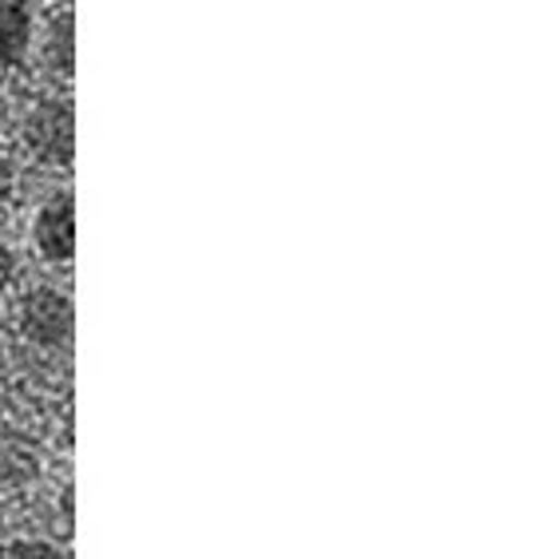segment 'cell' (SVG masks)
<instances>
[{"instance_id": "9c48e42d", "label": "cell", "mask_w": 559, "mask_h": 559, "mask_svg": "<svg viewBox=\"0 0 559 559\" xmlns=\"http://www.w3.org/2000/svg\"><path fill=\"white\" fill-rule=\"evenodd\" d=\"M24 282V254L12 247L9 238H0V294L21 290Z\"/></svg>"}, {"instance_id": "5b68a950", "label": "cell", "mask_w": 559, "mask_h": 559, "mask_svg": "<svg viewBox=\"0 0 559 559\" xmlns=\"http://www.w3.org/2000/svg\"><path fill=\"white\" fill-rule=\"evenodd\" d=\"M36 24H40L36 0H0V75L16 72L28 60Z\"/></svg>"}, {"instance_id": "3957f363", "label": "cell", "mask_w": 559, "mask_h": 559, "mask_svg": "<svg viewBox=\"0 0 559 559\" xmlns=\"http://www.w3.org/2000/svg\"><path fill=\"white\" fill-rule=\"evenodd\" d=\"M28 247L52 270L72 266L75 259V203L72 191H48L28 215Z\"/></svg>"}, {"instance_id": "8992f818", "label": "cell", "mask_w": 559, "mask_h": 559, "mask_svg": "<svg viewBox=\"0 0 559 559\" xmlns=\"http://www.w3.org/2000/svg\"><path fill=\"white\" fill-rule=\"evenodd\" d=\"M40 476V449L33 437L16 429H0V488H24Z\"/></svg>"}, {"instance_id": "8fae6325", "label": "cell", "mask_w": 559, "mask_h": 559, "mask_svg": "<svg viewBox=\"0 0 559 559\" xmlns=\"http://www.w3.org/2000/svg\"><path fill=\"white\" fill-rule=\"evenodd\" d=\"M9 381V342H4V330H0V385Z\"/></svg>"}, {"instance_id": "277c9868", "label": "cell", "mask_w": 559, "mask_h": 559, "mask_svg": "<svg viewBox=\"0 0 559 559\" xmlns=\"http://www.w3.org/2000/svg\"><path fill=\"white\" fill-rule=\"evenodd\" d=\"M28 60H33L36 72H40L52 87H64L68 80H72V68H75L72 12H56V16H48V21L36 24L33 52H28Z\"/></svg>"}, {"instance_id": "7a4b0ae2", "label": "cell", "mask_w": 559, "mask_h": 559, "mask_svg": "<svg viewBox=\"0 0 559 559\" xmlns=\"http://www.w3.org/2000/svg\"><path fill=\"white\" fill-rule=\"evenodd\" d=\"M72 325L75 310L68 290H60L56 282H36L28 290L16 294L12 306V330L33 354L56 357L72 345Z\"/></svg>"}, {"instance_id": "6da1fadb", "label": "cell", "mask_w": 559, "mask_h": 559, "mask_svg": "<svg viewBox=\"0 0 559 559\" xmlns=\"http://www.w3.org/2000/svg\"><path fill=\"white\" fill-rule=\"evenodd\" d=\"M16 147L33 167L40 171H68L75 155V108L68 92L48 87L40 96H33L16 116Z\"/></svg>"}, {"instance_id": "ba28073f", "label": "cell", "mask_w": 559, "mask_h": 559, "mask_svg": "<svg viewBox=\"0 0 559 559\" xmlns=\"http://www.w3.org/2000/svg\"><path fill=\"white\" fill-rule=\"evenodd\" d=\"M0 559H68L60 544L44 536H16L9 544H0Z\"/></svg>"}, {"instance_id": "52a82bcc", "label": "cell", "mask_w": 559, "mask_h": 559, "mask_svg": "<svg viewBox=\"0 0 559 559\" xmlns=\"http://www.w3.org/2000/svg\"><path fill=\"white\" fill-rule=\"evenodd\" d=\"M21 191H24L21 163L12 159L9 151H0V223L16 211V203H21Z\"/></svg>"}, {"instance_id": "30bf717a", "label": "cell", "mask_w": 559, "mask_h": 559, "mask_svg": "<svg viewBox=\"0 0 559 559\" xmlns=\"http://www.w3.org/2000/svg\"><path fill=\"white\" fill-rule=\"evenodd\" d=\"M12 116H16V104H12V92L4 84V75H0V131L12 128Z\"/></svg>"}]
</instances>
